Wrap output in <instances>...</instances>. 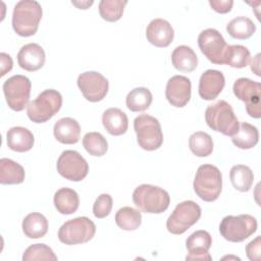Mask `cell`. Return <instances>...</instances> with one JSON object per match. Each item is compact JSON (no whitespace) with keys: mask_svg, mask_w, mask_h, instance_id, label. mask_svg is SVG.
Masks as SVG:
<instances>
[{"mask_svg":"<svg viewBox=\"0 0 261 261\" xmlns=\"http://www.w3.org/2000/svg\"><path fill=\"white\" fill-rule=\"evenodd\" d=\"M43 10L35 0L18 1L12 12V28L21 37H30L37 33Z\"/></svg>","mask_w":261,"mask_h":261,"instance_id":"1","label":"cell"},{"mask_svg":"<svg viewBox=\"0 0 261 261\" xmlns=\"http://www.w3.org/2000/svg\"><path fill=\"white\" fill-rule=\"evenodd\" d=\"M194 191L205 202H213L220 196L222 190V175L220 170L212 164L200 165L194 179Z\"/></svg>","mask_w":261,"mask_h":261,"instance_id":"2","label":"cell"},{"mask_svg":"<svg viewBox=\"0 0 261 261\" xmlns=\"http://www.w3.org/2000/svg\"><path fill=\"white\" fill-rule=\"evenodd\" d=\"M134 204L145 213L159 214L164 212L170 203L168 193L160 187L141 185L133 193Z\"/></svg>","mask_w":261,"mask_h":261,"instance_id":"3","label":"cell"},{"mask_svg":"<svg viewBox=\"0 0 261 261\" xmlns=\"http://www.w3.org/2000/svg\"><path fill=\"white\" fill-rule=\"evenodd\" d=\"M205 120L211 129L229 137L238 132L240 124L232 107L224 100H220L206 108Z\"/></svg>","mask_w":261,"mask_h":261,"instance_id":"4","label":"cell"},{"mask_svg":"<svg viewBox=\"0 0 261 261\" xmlns=\"http://www.w3.org/2000/svg\"><path fill=\"white\" fill-rule=\"evenodd\" d=\"M62 96L53 89L43 91L31 101L27 107L29 118L36 123H43L51 119L61 108Z\"/></svg>","mask_w":261,"mask_h":261,"instance_id":"5","label":"cell"},{"mask_svg":"<svg viewBox=\"0 0 261 261\" xmlns=\"http://www.w3.org/2000/svg\"><path fill=\"white\" fill-rule=\"evenodd\" d=\"M257 220L250 214L227 215L219 224V232L228 242L240 243L257 230Z\"/></svg>","mask_w":261,"mask_h":261,"instance_id":"6","label":"cell"},{"mask_svg":"<svg viewBox=\"0 0 261 261\" xmlns=\"http://www.w3.org/2000/svg\"><path fill=\"white\" fill-rule=\"evenodd\" d=\"M134 128L139 146L146 151H154L163 143V133L157 118L141 114L134 120Z\"/></svg>","mask_w":261,"mask_h":261,"instance_id":"7","label":"cell"},{"mask_svg":"<svg viewBox=\"0 0 261 261\" xmlns=\"http://www.w3.org/2000/svg\"><path fill=\"white\" fill-rule=\"evenodd\" d=\"M96 233L95 223L86 216L64 222L58 230V239L65 245H77L89 242Z\"/></svg>","mask_w":261,"mask_h":261,"instance_id":"8","label":"cell"},{"mask_svg":"<svg viewBox=\"0 0 261 261\" xmlns=\"http://www.w3.org/2000/svg\"><path fill=\"white\" fill-rule=\"evenodd\" d=\"M201 207L194 201L177 204L166 221L167 230L172 234H181L194 225L201 217Z\"/></svg>","mask_w":261,"mask_h":261,"instance_id":"9","label":"cell"},{"mask_svg":"<svg viewBox=\"0 0 261 261\" xmlns=\"http://www.w3.org/2000/svg\"><path fill=\"white\" fill-rule=\"evenodd\" d=\"M31 88V81L24 75L15 74L7 79L3 84V93L9 108L21 111L28 107Z\"/></svg>","mask_w":261,"mask_h":261,"instance_id":"10","label":"cell"},{"mask_svg":"<svg viewBox=\"0 0 261 261\" xmlns=\"http://www.w3.org/2000/svg\"><path fill=\"white\" fill-rule=\"evenodd\" d=\"M198 45L201 52L214 64H224L227 43L222 35L215 29H206L198 37Z\"/></svg>","mask_w":261,"mask_h":261,"instance_id":"11","label":"cell"},{"mask_svg":"<svg viewBox=\"0 0 261 261\" xmlns=\"http://www.w3.org/2000/svg\"><path fill=\"white\" fill-rule=\"evenodd\" d=\"M232 91L238 99L246 103V110L248 114L253 118H259L261 115L260 83L247 77H240L234 82Z\"/></svg>","mask_w":261,"mask_h":261,"instance_id":"12","label":"cell"},{"mask_svg":"<svg viewBox=\"0 0 261 261\" xmlns=\"http://www.w3.org/2000/svg\"><path fill=\"white\" fill-rule=\"evenodd\" d=\"M56 167L61 176L71 181L83 180L89 172L88 162L74 150L63 151L57 160Z\"/></svg>","mask_w":261,"mask_h":261,"instance_id":"13","label":"cell"},{"mask_svg":"<svg viewBox=\"0 0 261 261\" xmlns=\"http://www.w3.org/2000/svg\"><path fill=\"white\" fill-rule=\"evenodd\" d=\"M77 87L88 101L99 102L105 98L109 83L98 71H85L77 77Z\"/></svg>","mask_w":261,"mask_h":261,"instance_id":"14","label":"cell"},{"mask_svg":"<svg viewBox=\"0 0 261 261\" xmlns=\"http://www.w3.org/2000/svg\"><path fill=\"white\" fill-rule=\"evenodd\" d=\"M191 88L190 79L184 75H173L166 84L165 97L172 106L181 108L191 99Z\"/></svg>","mask_w":261,"mask_h":261,"instance_id":"15","label":"cell"},{"mask_svg":"<svg viewBox=\"0 0 261 261\" xmlns=\"http://www.w3.org/2000/svg\"><path fill=\"white\" fill-rule=\"evenodd\" d=\"M211 245L212 238L208 231L200 229L193 232L186 241V247L189 252L186 259L201 261L212 260V257L208 253Z\"/></svg>","mask_w":261,"mask_h":261,"instance_id":"16","label":"cell"},{"mask_svg":"<svg viewBox=\"0 0 261 261\" xmlns=\"http://www.w3.org/2000/svg\"><path fill=\"white\" fill-rule=\"evenodd\" d=\"M224 85L225 80L221 71L207 69L201 74L199 81V95L204 100H214L222 92Z\"/></svg>","mask_w":261,"mask_h":261,"instance_id":"17","label":"cell"},{"mask_svg":"<svg viewBox=\"0 0 261 261\" xmlns=\"http://www.w3.org/2000/svg\"><path fill=\"white\" fill-rule=\"evenodd\" d=\"M147 40L154 46L165 48L170 45L174 37L171 24L162 18H155L150 21L146 30Z\"/></svg>","mask_w":261,"mask_h":261,"instance_id":"18","label":"cell"},{"mask_svg":"<svg viewBox=\"0 0 261 261\" xmlns=\"http://www.w3.org/2000/svg\"><path fill=\"white\" fill-rule=\"evenodd\" d=\"M45 51L36 43L25 44L17 53L18 65L27 71H36L45 63Z\"/></svg>","mask_w":261,"mask_h":261,"instance_id":"19","label":"cell"},{"mask_svg":"<svg viewBox=\"0 0 261 261\" xmlns=\"http://www.w3.org/2000/svg\"><path fill=\"white\" fill-rule=\"evenodd\" d=\"M53 134L55 139L62 144H75L80 140L81 126L75 119L71 117H63L55 122Z\"/></svg>","mask_w":261,"mask_h":261,"instance_id":"20","label":"cell"},{"mask_svg":"<svg viewBox=\"0 0 261 261\" xmlns=\"http://www.w3.org/2000/svg\"><path fill=\"white\" fill-rule=\"evenodd\" d=\"M34 135L22 126H13L6 134V143L9 149L15 152H28L34 146Z\"/></svg>","mask_w":261,"mask_h":261,"instance_id":"21","label":"cell"},{"mask_svg":"<svg viewBox=\"0 0 261 261\" xmlns=\"http://www.w3.org/2000/svg\"><path fill=\"white\" fill-rule=\"evenodd\" d=\"M102 123L106 132L112 136L125 134L128 127L126 114L119 108H108L103 112Z\"/></svg>","mask_w":261,"mask_h":261,"instance_id":"22","label":"cell"},{"mask_svg":"<svg viewBox=\"0 0 261 261\" xmlns=\"http://www.w3.org/2000/svg\"><path fill=\"white\" fill-rule=\"evenodd\" d=\"M171 62L177 70L192 72L198 65V56L191 47L180 45L173 50L171 54Z\"/></svg>","mask_w":261,"mask_h":261,"instance_id":"23","label":"cell"},{"mask_svg":"<svg viewBox=\"0 0 261 261\" xmlns=\"http://www.w3.org/2000/svg\"><path fill=\"white\" fill-rule=\"evenodd\" d=\"M54 206L61 214L69 215L74 213L80 206L77 193L69 188H61L54 194Z\"/></svg>","mask_w":261,"mask_h":261,"instance_id":"24","label":"cell"},{"mask_svg":"<svg viewBox=\"0 0 261 261\" xmlns=\"http://www.w3.org/2000/svg\"><path fill=\"white\" fill-rule=\"evenodd\" d=\"M21 226L25 237L30 239H39L43 238L47 233L48 220L43 214L33 212L24 217Z\"/></svg>","mask_w":261,"mask_h":261,"instance_id":"25","label":"cell"},{"mask_svg":"<svg viewBox=\"0 0 261 261\" xmlns=\"http://www.w3.org/2000/svg\"><path fill=\"white\" fill-rule=\"evenodd\" d=\"M24 180V169L9 158L0 159V182L2 185H18Z\"/></svg>","mask_w":261,"mask_h":261,"instance_id":"26","label":"cell"},{"mask_svg":"<svg viewBox=\"0 0 261 261\" xmlns=\"http://www.w3.org/2000/svg\"><path fill=\"white\" fill-rule=\"evenodd\" d=\"M233 145L240 149H251L255 147L259 141V132L256 126L248 123L241 122L238 132L231 136Z\"/></svg>","mask_w":261,"mask_h":261,"instance_id":"27","label":"cell"},{"mask_svg":"<svg viewBox=\"0 0 261 261\" xmlns=\"http://www.w3.org/2000/svg\"><path fill=\"white\" fill-rule=\"evenodd\" d=\"M152 94L150 90L144 87L133 89L126 96V107L133 112L145 111L152 103Z\"/></svg>","mask_w":261,"mask_h":261,"instance_id":"28","label":"cell"},{"mask_svg":"<svg viewBox=\"0 0 261 261\" xmlns=\"http://www.w3.org/2000/svg\"><path fill=\"white\" fill-rule=\"evenodd\" d=\"M229 178L233 188L240 192H248L254 180V174L247 165H233L229 171Z\"/></svg>","mask_w":261,"mask_h":261,"instance_id":"29","label":"cell"},{"mask_svg":"<svg viewBox=\"0 0 261 261\" xmlns=\"http://www.w3.org/2000/svg\"><path fill=\"white\" fill-rule=\"evenodd\" d=\"M226 31L233 39L246 40L254 35L256 25L249 17L238 16L227 23Z\"/></svg>","mask_w":261,"mask_h":261,"instance_id":"30","label":"cell"},{"mask_svg":"<svg viewBox=\"0 0 261 261\" xmlns=\"http://www.w3.org/2000/svg\"><path fill=\"white\" fill-rule=\"evenodd\" d=\"M117 226L123 230H136L142 223V214L133 207H122L115 214Z\"/></svg>","mask_w":261,"mask_h":261,"instance_id":"31","label":"cell"},{"mask_svg":"<svg viewBox=\"0 0 261 261\" xmlns=\"http://www.w3.org/2000/svg\"><path fill=\"white\" fill-rule=\"evenodd\" d=\"M189 147L192 153L198 157L209 156L213 151V141L205 132H196L189 139Z\"/></svg>","mask_w":261,"mask_h":261,"instance_id":"32","label":"cell"},{"mask_svg":"<svg viewBox=\"0 0 261 261\" xmlns=\"http://www.w3.org/2000/svg\"><path fill=\"white\" fill-rule=\"evenodd\" d=\"M126 3V0H101L99 2V13L106 21H117L121 18Z\"/></svg>","mask_w":261,"mask_h":261,"instance_id":"33","label":"cell"},{"mask_svg":"<svg viewBox=\"0 0 261 261\" xmlns=\"http://www.w3.org/2000/svg\"><path fill=\"white\" fill-rule=\"evenodd\" d=\"M250 57V51L247 47L243 45H228L224 64H227L233 68H243L249 63Z\"/></svg>","mask_w":261,"mask_h":261,"instance_id":"34","label":"cell"},{"mask_svg":"<svg viewBox=\"0 0 261 261\" xmlns=\"http://www.w3.org/2000/svg\"><path fill=\"white\" fill-rule=\"evenodd\" d=\"M83 146L92 156H103L108 150L106 139L97 132L87 133L83 138Z\"/></svg>","mask_w":261,"mask_h":261,"instance_id":"35","label":"cell"},{"mask_svg":"<svg viewBox=\"0 0 261 261\" xmlns=\"http://www.w3.org/2000/svg\"><path fill=\"white\" fill-rule=\"evenodd\" d=\"M23 261H31V260H52L56 261L57 256L53 252V250L45 245V244H34L31 245L22 255Z\"/></svg>","mask_w":261,"mask_h":261,"instance_id":"36","label":"cell"},{"mask_svg":"<svg viewBox=\"0 0 261 261\" xmlns=\"http://www.w3.org/2000/svg\"><path fill=\"white\" fill-rule=\"evenodd\" d=\"M112 197L109 194H101L93 205V213L96 218H105L112 209Z\"/></svg>","mask_w":261,"mask_h":261,"instance_id":"37","label":"cell"},{"mask_svg":"<svg viewBox=\"0 0 261 261\" xmlns=\"http://www.w3.org/2000/svg\"><path fill=\"white\" fill-rule=\"evenodd\" d=\"M260 246H261V238L258 236L255 240L251 241L246 247V254L248 258L252 261L260 260Z\"/></svg>","mask_w":261,"mask_h":261,"instance_id":"38","label":"cell"},{"mask_svg":"<svg viewBox=\"0 0 261 261\" xmlns=\"http://www.w3.org/2000/svg\"><path fill=\"white\" fill-rule=\"evenodd\" d=\"M209 5L218 13H227L233 5L232 0H209Z\"/></svg>","mask_w":261,"mask_h":261,"instance_id":"39","label":"cell"},{"mask_svg":"<svg viewBox=\"0 0 261 261\" xmlns=\"http://www.w3.org/2000/svg\"><path fill=\"white\" fill-rule=\"evenodd\" d=\"M0 65H1V76L5 75L12 69L13 61L9 54L7 53H0Z\"/></svg>","mask_w":261,"mask_h":261,"instance_id":"40","label":"cell"},{"mask_svg":"<svg viewBox=\"0 0 261 261\" xmlns=\"http://www.w3.org/2000/svg\"><path fill=\"white\" fill-rule=\"evenodd\" d=\"M251 65V70L256 74V75H260V54L258 53L250 62Z\"/></svg>","mask_w":261,"mask_h":261,"instance_id":"41","label":"cell"},{"mask_svg":"<svg viewBox=\"0 0 261 261\" xmlns=\"http://www.w3.org/2000/svg\"><path fill=\"white\" fill-rule=\"evenodd\" d=\"M73 5H75L77 8H80V9H87L89 6H91L93 3H94V1H72L71 2Z\"/></svg>","mask_w":261,"mask_h":261,"instance_id":"42","label":"cell"}]
</instances>
